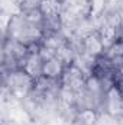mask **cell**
I'll return each instance as SVG.
<instances>
[{"label": "cell", "mask_w": 123, "mask_h": 125, "mask_svg": "<svg viewBox=\"0 0 123 125\" xmlns=\"http://www.w3.org/2000/svg\"><path fill=\"white\" fill-rule=\"evenodd\" d=\"M87 76L88 74L83 68H80L75 62L67 65L61 80H60L61 89L68 90V92H74V93H80L86 84Z\"/></svg>", "instance_id": "3957f363"}, {"label": "cell", "mask_w": 123, "mask_h": 125, "mask_svg": "<svg viewBox=\"0 0 123 125\" xmlns=\"http://www.w3.org/2000/svg\"><path fill=\"white\" fill-rule=\"evenodd\" d=\"M81 45H83L84 55L91 58V60H97L106 54V45H104L98 31H93L90 33H87L83 38Z\"/></svg>", "instance_id": "8992f818"}, {"label": "cell", "mask_w": 123, "mask_h": 125, "mask_svg": "<svg viewBox=\"0 0 123 125\" xmlns=\"http://www.w3.org/2000/svg\"><path fill=\"white\" fill-rule=\"evenodd\" d=\"M44 61H45V58H44V54L41 51V44L32 45V47H29V52L25 57L20 68L25 70L35 80H38L44 74Z\"/></svg>", "instance_id": "277c9868"}, {"label": "cell", "mask_w": 123, "mask_h": 125, "mask_svg": "<svg viewBox=\"0 0 123 125\" xmlns=\"http://www.w3.org/2000/svg\"><path fill=\"white\" fill-rule=\"evenodd\" d=\"M41 51H42L44 58H45L42 77H46V79H49V80H58V82H60L61 77H62V74H64V71H65L67 64L62 61L60 57H57L55 54H52V52H49V51H45V50H42V48H41Z\"/></svg>", "instance_id": "52a82bcc"}, {"label": "cell", "mask_w": 123, "mask_h": 125, "mask_svg": "<svg viewBox=\"0 0 123 125\" xmlns=\"http://www.w3.org/2000/svg\"><path fill=\"white\" fill-rule=\"evenodd\" d=\"M75 118H77V121H80L81 125H94L98 118V112H97V109H93V108L77 109Z\"/></svg>", "instance_id": "ba28073f"}, {"label": "cell", "mask_w": 123, "mask_h": 125, "mask_svg": "<svg viewBox=\"0 0 123 125\" xmlns=\"http://www.w3.org/2000/svg\"><path fill=\"white\" fill-rule=\"evenodd\" d=\"M114 84L119 87L120 93L123 94V71H119V73H116V77H114Z\"/></svg>", "instance_id": "30bf717a"}, {"label": "cell", "mask_w": 123, "mask_h": 125, "mask_svg": "<svg viewBox=\"0 0 123 125\" xmlns=\"http://www.w3.org/2000/svg\"><path fill=\"white\" fill-rule=\"evenodd\" d=\"M35 84H36V80L22 68L10 70L6 74V87L9 89L12 96L18 99L32 94L35 90Z\"/></svg>", "instance_id": "6da1fadb"}, {"label": "cell", "mask_w": 123, "mask_h": 125, "mask_svg": "<svg viewBox=\"0 0 123 125\" xmlns=\"http://www.w3.org/2000/svg\"><path fill=\"white\" fill-rule=\"evenodd\" d=\"M119 39L123 42V25H122V28H120V35H119Z\"/></svg>", "instance_id": "8fae6325"}, {"label": "cell", "mask_w": 123, "mask_h": 125, "mask_svg": "<svg viewBox=\"0 0 123 125\" xmlns=\"http://www.w3.org/2000/svg\"><path fill=\"white\" fill-rule=\"evenodd\" d=\"M62 0H39L38 9L42 16V25L44 32H57L61 23L62 15Z\"/></svg>", "instance_id": "7a4b0ae2"}, {"label": "cell", "mask_w": 123, "mask_h": 125, "mask_svg": "<svg viewBox=\"0 0 123 125\" xmlns=\"http://www.w3.org/2000/svg\"><path fill=\"white\" fill-rule=\"evenodd\" d=\"M107 4V0H90L88 3V15L91 18H97L103 13L104 7Z\"/></svg>", "instance_id": "9c48e42d"}, {"label": "cell", "mask_w": 123, "mask_h": 125, "mask_svg": "<svg viewBox=\"0 0 123 125\" xmlns=\"http://www.w3.org/2000/svg\"><path fill=\"white\" fill-rule=\"evenodd\" d=\"M101 109H104L113 118L123 116V94L120 93V90H119V87L116 84L110 86L106 90Z\"/></svg>", "instance_id": "5b68a950"}]
</instances>
